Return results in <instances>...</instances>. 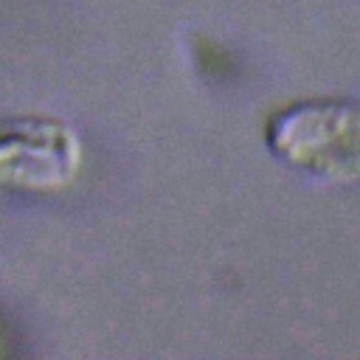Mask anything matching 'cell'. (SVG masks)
I'll use <instances>...</instances> for the list:
<instances>
[{
	"label": "cell",
	"instance_id": "obj_1",
	"mask_svg": "<svg viewBox=\"0 0 360 360\" xmlns=\"http://www.w3.org/2000/svg\"><path fill=\"white\" fill-rule=\"evenodd\" d=\"M267 149L290 169L323 180H360V96H315L276 110L264 124Z\"/></svg>",
	"mask_w": 360,
	"mask_h": 360
},
{
	"label": "cell",
	"instance_id": "obj_2",
	"mask_svg": "<svg viewBox=\"0 0 360 360\" xmlns=\"http://www.w3.org/2000/svg\"><path fill=\"white\" fill-rule=\"evenodd\" d=\"M82 166L76 129L42 112L0 121V186L25 191H56L73 183Z\"/></svg>",
	"mask_w": 360,
	"mask_h": 360
}]
</instances>
